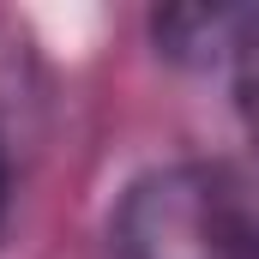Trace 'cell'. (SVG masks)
Instances as JSON below:
<instances>
[{"label": "cell", "mask_w": 259, "mask_h": 259, "mask_svg": "<svg viewBox=\"0 0 259 259\" xmlns=\"http://www.w3.org/2000/svg\"><path fill=\"white\" fill-rule=\"evenodd\" d=\"M115 259H259V181L235 163H169L133 181Z\"/></svg>", "instance_id": "cell-1"}, {"label": "cell", "mask_w": 259, "mask_h": 259, "mask_svg": "<svg viewBox=\"0 0 259 259\" xmlns=\"http://www.w3.org/2000/svg\"><path fill=\"white\" fill-rule=\"evenodd\" d=\"M157 42L175 61H193V66L241 61L259 42V6H175V12H157Z\"/></svg>", "instance_id": "cell-2"}, {"label": "cell", "mask_w": 259, "mask_h": 259, "mask_svg": "<svg viewBox=\"0 0 259 259\" xmlns=\"http://www.w3.org/2000/svg\"><path fill=\"white\" fill-rule=\"evenodd\" d=\"M235 91H241V115H247V133L259 145V42L235 61Z\"/></svg>", "instance_id": "cell-3"}, {"label": "cell", "mask_w": 259, "mask_h": 259, "mask_svg": "<svg viewBox=\"0 0 259 259\" xmlns=\"http://www.w3.org/2000/svg\"><path fill=\"white\" fill-rule=\"evenodd\" d=\"M0 211H6V157H0Z\"/></svg>", "instance_id": "cell-4"}]
</instances>
